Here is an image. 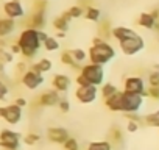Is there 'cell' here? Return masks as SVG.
I'll return each mask as SVG.
<instances>
[{"mask_svg":"<svg viewBox=\"0 0 159 150\" xmlns=\"http://www.w3.org/2000/svg\"><path fill=\"white\" fill-rule=\"evenodd\" d=\"M61 100L59 97V92L55 91V89H50V91H44L38 99H36V103L39 106H55L58 105Z\"/></svg>","mask_w":159,"mask_h":150,"instance_id":"4fadbf2b","label":"cell"},{"mask_svg":"<svg viewBox=\"0 0 159 150\" xmlns=\"http://www.w3.org/2000/svg\"><path fill=\"white\" fill-rule=\"evenodd\" d=\"M84 17H86L88 21H91V22H98L100 17H102V13H100V10L95 8V7H88V8L84 10Z\"/></svg>","mask_w":159,"mask_h":150,"instance_id":"cb8c5ba5","label":"cell"},{"mask_svg":"<svg viewBox=\"0 0 159 150\" xmlns=\"http://www.w3.org/2000/svg\"><path fill=\"white\" fill-rule=\"evenodd\" d=\"M75 83L78 85V86H89V83H88V80L83 77L81 73H78L76 75V78H75Z\"/></svg>","mask_w":159,"mask_h":150,"instance_id":"ab89813d","label":"cell"},{"mask_svg":"<svg viewBox=\"0 0 159 150\" xmlns=\"http://www.w3.org/2000/svg\"><path fill=\"white\" fill-rule=\"evenodd\" d=\"M70 53H72V56H73V59L76 63H83L88 58V53L83 49H73V50H70Z\"/></svg>","mask_w":159,"mask_h":150,"instance_id":"f546056e","label":"cell"},{"mask_svg":"<svg viewBox=\"0 0 159 150\" xmlns=\"http://www.w3.org/2000/svg\"><path fill=\"white\" fill-rule=\"evenodd\" d=\"M151 14H153V17H154V22H156V25H154V30L159 33V7H157V8H154V10L151 11Z\"/></svg>","mask_w":159,"mask_h":150,"instance_id":"60d3db41","label":"cell"},{"mask_svg":"<svg viewBox=\"0 0 159 150\" xmlns=\"http://www.w3.org/2000/svg\"><path fill=\"white\" fill-rule=\"evenodd\" d=\"M103 42H105V39H103L102 36H97V38H94L92 45H98V44H103Z\"/></svg>","mask_w":159,"mask_h":150,"instance_id":"ee69618b","label":"cell"},{"mask_svg":"<svg viewBox=\"0 0 159 150\" xmlns=\"http://www.w3.org/2000/svg\"><path fill=\"white\" fill-rule=\"evenodd\" d=\"M80 73L88 80L89 85L92 86H103L105 85V69L103 66H97V64H84L83 69L80 70Z\"/></svg>","mask_w":159,"mask_h":150,"instance_id":"3957f363","label":"cell"},{"mask_svg":"<svg viewBox=\"0 0 159 150\" xmlns=\"http://www.w3.org/2000/svg\"><path fill=\"white\" fill-rule=\"evenodd\" d=\"M97 96H98V88L97 86H78L76 91H75V97L80 103L83 105H91L97 100Z\"/></svg>","mask_w":159,"mask_h":150,"instance_id":"9c48e42d","label":"cell"},{"mask_svg":"<svg viewBox=\"0 0 159 150\" xmlns=\"http://www.w3.org/2000/svg\"><path fill=\"white\" fill-rule=\"evenodd\" d=\"M136 33H137V31H134V30H131V28H128V27H112V30H111V35H112V38H114L117 42H122V41H125V39L134 36Z\"/></svg>","mask_w":159,"mask_h":150,"instance_id":"e0dca14e","label":"cell"},{"mask_svg":"<svg viewBox=\"0 0 159 150\" xmlns=\"http://www.w3.org/2000/svg\"><path fill=\"white\" fill-rule=\"evenodd\" d=\"M45 27V11H33L31 16L27 21L25 28H34V30H42Z\"/></svg>","mask_w":159,"mask_h":150,"instance_id":"5bb4252c","label":"cell"},{"mask_svg":"<svg viewBox=\"0 0 159 150\" xmlns=\"http://www.w3.org/2000/svg\"><path fill=\"white\" fill-rule=\"evenodd\" d=\"M114 56H116V49L106 41L98 45H91V49L88 50V58L91 64H97V66L108 64Z\"/></svg>","mask_w":159,"mask_h":150,"instance_id":"7a4b0ae2","label":"cell"},{"mask_svg":"<svg viewBox=\"0 0 159 150\" xmlns=\"http://www.w3.org/2000/svg\"><path fill=\"white\" fill-rule=\"evenodd\" d=\"M52 67H53V61H52V59H48V58H41L39 61L33 63L30 69H31V70H34L36 73L44 75V73L50 72V70H52Z\"/></svg>","mask_w":159,"mask_h":150,"instance_id":"ac0fdd59","label":"cell"},{"mask_svg":"<svg viewBox=\"0 0 159 150\" xmlns=\"http://www.w3.org/2000/svg\"><path fill=\"white\" fill-rule=\"evenodd\" d=\"M143 122H145L148 127H157V128H159V110H157V111H153V113H148V114L143 117Z\"/></svg>","mask_w":159,"mask_h":150,"instance_id":"4316f807","label":"cell"},{"mask_svg":"<svg viewBox=\"0 0 159 150\" xmlns=\"http://www.w3.org/2000/svg\"><path fill=\"white\" fill-rule=\"evenodd\" d=\"M137 25L142 27V28H145V30H154L156 22H154L153 14L151 13H142L139 16V19H137Z\"/></svg>","mask_w":159,"mask_h":150,"instance_id":"44dd1931","label":"cell"},{"mask_svg":"<svg viewBox=\"0 0 159 150\" xmlns=\"http://www.w3.org/2000/svg\"><path fill=\"white\" fill-rule=\"evenodd\" d=\"M20 141H22L20 133H17L14 130L3 128L2 131H0V148H3V150H19Z\"/></svg>","mask_w":159,"mask_h":150,"instance_id":"5b68a950","label":"cell"},{"mask_svg":"<svg viewBox=\"0 0 159 150\" xmlns=\"http://www.w3.org/2000/svg\"><path fill=\"white\" fill-rule=\"evenodd\" d=\"M14 103H16L17 106H20V108H25V106L28 105V102H27L25 97H17V99L14 100Z\"/></svg>","mask_w":159,"mask_h":150,"instance_id":"b9f144b4","label":"cell"},{"mask_svg":"<svg viewBox=\"0 0 159 150\" xmlns=\"http://www.w3.org/2000/svg\"><path fill=\"white\" fill-rule=\"evenodd\" d=\"M16 30V21L10 17H0V38H7Z\"/></svg>","mask_w":159,"mask_h":150,"instance_id":"d6986e66","label":"cell"},{"mask_svg":"<svg viewBox=\"0 0 159 150\" xmlns=\"http://www.w3.org/2000/svg\"><path fill=\"white\" fill-rule=\"evenodd\" d=\"M66 36V33H62V31H58L56 33V38H64Z\"/></svg>","mask_w":159,"mask_h":150,"instance_id":"f6af8a7d","label":"cell"},{"mask_svg":"<svg viewBox=\"0 0 159 150\" xmlns=\"http://www.w3.org/2000/svg\"><path fill=\"white\" fill-rule=\"evenodd\" d=\"M10 52H11L13 55H19V53H20V47H19V44H17V42L11 44V45H10Z\"/></svg>","mask_w":159,"mask_h":150,"instance_id":"7bdbcfd3","label":"cell"},{"mask_svg":"<svg viewBox=\"0 0 159 150\" xmlns=\"http://www.w3.org/2000/svg\"><path fill=\"white\" fill-rule=\"evenodd\" d=\"M22 116H24L22 108L17 106L16 103L0 106V117L5 119V122H8L10 125H17L22 120Z\"/></svg>","mask_w":159,"mask_h":150,"instance_id":"8992f818","label":"cell"},{"mask_svg":"<svg viewBox=\"0 0 159 150\" xmlns=\"http://www.w3.org/2000/svg\"><path fill=\"white\" fill-rule=\"evenodd\" d=\"M13 53L11 52H7L5 49H0V63L2 64H7V63H11L13 61Z\"/></svg>","mask_w":159,"mask_h":150,"instance_id":"836d02e7","label":"cell"},{"mask_svg":"<svg viewBox=\"0 0 159 150\" xmlns=\"http://www.w3.org/2000/svg\"><path fill=\"white\" fill-rule=\"evenodd\" d=\"M59 59H61V63H62V64L70 66V67H72V66H73V63H75V59H73V56H72L70 50H64V52L61 53Z\"/></svg>","mask_w":159,"mask_h":150,"instance_id":"4dcf8cb0","label":"cell"},{"mask_svg":"<svg viewBox=\"0 0 159 150\" xmlns=\"http://www.w3.org/2000/svg\"><path fill=\"white\" fill-rule=\"evenodd\" d=\"M88 150H112V144L109 141H94L88 145Z\"/></svg>","mask_w":159,"mask_h":150,"instance_id":"d4e9b609","label":"cell"},{"mask_svg":"<svg viewBox=\"0 0 159 150\" xmlns=\"http://www.w3.org/2000/svg\"><path fill=\"white\" fill-rule=\"evenodd\" d=\"M123 91L125 92H131V94H139L147 97V86L142 77L139 75H133V77H126L125 83H123Z\"/></svg>","mask_w":159,"mask_h":150,"instance_id":"ba28073f","label":"cell"},{"mask_svg":"<svg viewBox=\"0 0 159 150\" xmlns=\"http://www.w3.org/2000/svg\"><path fill=\"white\" fill-rule=\"evenodd\" d=\"M52 86L58 92H67L70 88V78L66 73H56L52 80Z\"/></svg>","mask_w":159,"mask_h":150,"instance_id":"9a60e30c","label":"cell"},{"mask_svg":"<svg viewBox=\"0 0 159 150\" xmlns=\"http://www.w3.org/2000/svg\"><path fill=\"white\" fill-rule=\"evenodd\" d=\"M20 82H22V85H24L27 89L34 91V89H38L39 86H42L45 80H44V75L36 73V72H34V70H31V69H27V70L22 73Z\"/></svg>","mask_w":159,"mask_h":150,"instance_id":"30bf717a","label":"cell"},{"mask_svg":"<svg viewBox=\"0 0 159 150\" xmlns=\"http://www.w3.org/2000/svg\"><path fill=\"white\" fill-rule=\"evenodd\" d=\"M70 17L67 16V13L64 11L61 16H58V17H55L53 19V22H52V25L55 27V30L56 31H62V33H66L67 30H69V25H70Z\"/></svg>","mask_w":159,"mask_h":150,"instance_id":"ffe728a7","label":"cell"},{"mask_svg":"<svg viewBox=\"0 0 159 150\" xmlns=\"http://www.w3.org/2000/svg\"><path fill=\"white\" fill-rule=\"evenodd\" d=\"M62 147H64V150H80V144H78V141H76L75 138H72V136L62 144Z\"/></svg>","mask_w":159,"mask_h":150,"instance_id":"d6a6232c","label":"cell"},{"mask_svg":"<svg viewBox=\"0 0 159 150\" xmlns=\"http://www.w3.org/2000/svg\"><path fill=\"white\" fill-rule=\"evenodd\" d=\"M125 117H126L128 120H134V122H139V124H142V120H143L137 113H128V114H125Z\"/></svg>","mask_w":159,"mask_h":150,"instance_id":"f35d334b","label":"cell"},{"mask_svg":"<svg viewBox=\"0 0 159 150\" xmlns=\"http://www.w3.org/2000/svg\"><path fill=\"white\" fill-rule=\"evenodd\" d=\"M119 47H120V50L123 52V55H126V56H134V55H137L139 52L143 50L145 41H143V38H142L139 33H136L134 36H131V38H128V39L119 42Z\"/></svg>","mask_w":159,"mask_h":150,"instance_id":"277c9868","label":"cell"},{"mask_svg":"<svg viewBox=\"0 0 159 150\" xmlns=\"http://www.w3.org/2000/svg\"><path fill=\"white\" fill-rule=\"evenodd\" d=\"M17 44L20 47V55L27 59H31L38 55L39 49L42 47V41L39 36V30L34 28H24L17 38Z\"/></svg>","mask_w":159,"mask_h":150,"instance_id":"6da1fadb","label":"cell"},{"mask_svg":"<svg viewBox=\"0 0 159 150\" xmlns=\"http://www.w3.org/2000/svg\"><path fill=\"white\" fill-rule=\"evenodd\" d=\"M143 105V96L131 94L123 91V102H122V113H137Z\"/></svg>","mask_w":159,"mask_h":150,"instance_id":"52a82bcc","label":"cell"},{"mask_svg":"<svg viewBox=\"0 0 159 150\" xmlns=\"http://www.w3.org/2000/svg\"><path fill=\"white\" fill-rule=\"evenodd\" d=\"M8 94H10V88H8V85H7L2 78H0V100H5Z\"/></svg>","mask_w":159,"mask_h":150,"instance_id":"e575fe53","label":"cell"},{"mask_svg":"<svg viewBox=\"0 0 159 150\" xmlns=\"http://www.w3.org/2000/svg\"><path fill=\"white\" fill-rule=\"evenodd\" d=\"M69 138H70V134L64 127H50L47 130V139L53 144H61L62 145Z\"/></svg>","mask_w":159,"mask_h":150,"instance_id":"7c38bea8","label":"cell"},{"mask_svg":"<svg viewBox=\"0 0 159 150\" xmlns=\"http://www.w3.org/2000/svg\"><path fill=\"white\" fill-rule=\"evenodd\" d=\"M22 141H24V144H27V145H36V144L41 141V136H39L38 133H27V134L22 138Z\"/></svg>","mask_w":159,"mask_h":150,"instance_id":"f1b7e54d","label":"cell"},{"mask_svg":"<svg viewBox=\"0 0 159 150\" xmlns=\"http://www.w3.org/2000/svg\"><path fill=\"white\" fill-rule=\"evenodd\" d=\"M147 97H150V99H153V100H159V88L150 86V88L147 89Z\"/></svg>","mask_w":159,"mask_h":150,"instance_id":"8d00e7d4","label":"cell"},{"mask_svg":"<svg viewBox=\"0 0 159 150\" xmlns=\"http://www.w3.org/2000/svg\"><path fill=\"white\" fill-rule=\"evenodd\" d=\"M148 85L153 88H159V70H153L148 73Z\"/></svg>","mask_w":159,"mask_h":150,"instance_id":"1f68e13d","label":"cell"},{"mask_svg":"<svg viewBox=\"0 0 159 150\" xmlns=\"http://www.w3.org/2000/svg\"><path fill=\"white\" fill-rule=\"evenodd\" d=\"M139 128H140V124H139V122L128 120V124H126V131H128V133H136Z\"/></svg>","mask_w":159,"mask_h":150,"instance_id":"74e56055","label":"cell"},{"mask_svg":"<svg viewBox=\"0 0 159 150\" xmlns=\"http://www.w3.org/2000/svg\"><path fill=\"white\" fill-rule=\"evenodd\" d=\"M119 92V88L114 85V83H105L102 88H100V94H102V97L106 100V99H109V97H112L114 94H117Z\"/></svg>","mask_w":159,"mask_h":150,"instance_id":"603a6c76","label":"cell"},{"mask_svg":"<svg viewBox=\"0 0 159 150\" xmlns=\"http://www.w3.org/2000/svg\"><path fill=\"white\" fill-rule=\"evenodd\" d=\"M58 108H59L61 113H69L70 111V102L67 99H61L59 103H58Z\"/></svg>","mask_w":159,"mask_h":150,"instance_id":"d590c367","label":"cell"},{"mask_svg":"<svg viewBox=\"0 0 159 150\" xmlns=\"http://www.w3.org/2000/svg\"><path fill=\"white\" fill-rule=\"evenodd\" d=\"M122 102H123V91H119L112 97L105 100V105L112 113H122Z\"/></svg>","mask_w":159,"mask_h":150,"instance_id":"2e32d148","label":"cell"},{"mask_svg":"<svg viewBox=\"0 0 159 150\" xmlns=\"http://www.w3.org/2000/svg\"><path fill=\"white\" fill-rule=\"evenodd\" d=\"M42 47H44V50H47V52H56V50L59 49V41H58L56 38H53V36H48V38L44 41Z\"/></svg>","mask_w":159,"mask_h":150,"instance_id":"484cf974","label":"cell"},{"mask_svg":"<svg viewBox=\"0 0 159 150\" xmlns=\"http://www.w3.org/2000/svg\"><path fill=\"white\" fill-rule=\"evenodd\" d=\"M123 138H125V136H123V131H122L119 127H112V128L109 130V139H111L109 142L112 144V147H114V145H120V144L123 142Z\"/></svg>","mask_w":159,"mask_h":150,"instance_id":"7402d4cb","label":"cell"},{"mask_svg":"<svg viewBox=\"0 0 159 150\" xmlns=\"http://www.w3.org/2000/svg\"><path fill=\"white\" fill-rule=\"evenodd\" d=\"M67 16L70 17V19H78V17H81V16H84V10L80 7V5H75V7H70L67 11Z\"/></svg>","mask_w":159,"mask_h":150,"instance_id":"83f0119b","label":"cell"},{"mask_svg":"<svg viewBox=\"0 0 159 150\" xmlns=\"http://www.w3.org/2000/svg\"><path fill=\"white\" fill-rule=\"evenodd\" d=\"M3 13H5V17H10L13 21L25 17V10L20 0H8V2H5Z\"/></svg>","mask_w":159,"mask_h":150,"instance_id":"8fae6325","label":"cell"}]
</instances>
